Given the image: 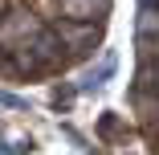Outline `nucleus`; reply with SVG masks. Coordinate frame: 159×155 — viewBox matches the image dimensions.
Returning a JSON list of instances; mask_svg holds the SVG:
<instances>
[{
  "label": "nucleus",
  "mask_w": 159,
  "mask_h": 155,
  "mask_svg": "<svg viewBox=\"0 0 159 155\" xmlns=\"http://www.w3.org/2000/svg\"><path fill=\"white\" fill-rule=\"evenodd\" d=\"M143 61H159V33L143 37Z\"/></svg>",
  "instance_id": "6"
},
{
  "label": "nucleus",
  "mask_w": 159,
  "mask_h": 155,
  "mask_svg": "<svg viewBox=\"0 0 159 155\" xmlns=\"http://www.w3.org/2000/svg\"><path fill=\"white\" fill-rule=\"evenodd\" d=\"M37 29H41V25H37L33 16H29L25 8H16V12L8 16V25H4V33H0V41H4V45H12V49H16V45H20V37H33Z\"/></svg>",
  "instance_id": "3"
},
{
  "label": "nucleus",
  "mask_w": 159,
  "mask_h": 155,
  "mask_svg": "<svg viewBox=\"0 0 159 155\" xmlns=\"http://www.w3.org/2000/svg\"><path fill=\"white\" fill-rule=\"evenodd\" d=\"M159 33V4H139V37Z\"/></svg>",
  "instance_id": "4"
},
{
  "label": "nucleus",
  "mask_w": 159,
  "mask_h": 155,
  "mask_svg": "<svg viewBox=\"0 0 159 155\" xmlns=\"http://www.w3.org/2000/svg\"><path fill=\"white\" fill-rule=\"evenodd\" d=\"M139 4H159V0H139Z\"/></svg>",
  "instance_id": "8"
},
{
  "label": "nucleus",
  "mask_w": 159,
  "mask_h": 155,
  "mask_svg": "<svg viewBox=\"0 0 159 155\" xmlns=\"http://www.w3.org/2000/svg\"><path fill=\"white\" fill-rule=\"evenodd\" d=\"M139 82H143V86H151V90H159V66H155V61H143Z\"/></svg>",
  "instance_id": "5"
},
{
  "label": "nucleus",
  "mask_w": 159,
  "mask_h": 155,
  "mask_svg": "<svg viewBox=\"0 0 159 155\" xmlns=\"http://www.w3.org/2000/svg\"><path fill=\"white\" fill-rule=\"evenodd\" d=\"M53 33L61 37V45H74V49H86V45H98V33L102 29L94 21H57Z\"/></svg>",
  "instance_id": "1"
},
{
  "label": "nucleus",
  "mask_w": 159,
  "mask_h": 155,
  "mask_svg": "<svg viewBox=\"0 0 159 155\" xmlns=\"http://www.w3.org/2000/svg\"><path fill=\"white\" fill-rule=\"evenodd\" d=\"M110 12V0H61V16L66 21H94V16H106Z\"/></svg>",
  "instance_id": "2"
},
{
  "label": "nucleus",
  "mask_w": 159,
  "mask_h": 155,
  "mask_svg": "<svg viewBox=\"0 0 159 155\" xmlns=\"http://www.w3.org/2000/svg\"><path fill=\"white\" fill-rule=\"evenodd\" d=\"M0 106H16V110H20V106H25V102H20V98H16V94H4V90H0Z\"/></svg>",
  "instance_id": "7"
}]
</instances>
